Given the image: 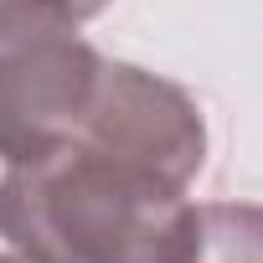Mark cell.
Instances as JSON below:
<instances>
[{"instance_id": "6da1fadb", "label": "cell", "mask_w": 263, "mask_h": 263, "mask_svg": "<svg viewBox=\"0 0 263 263\" xmlns=\"http://www.w3.org/2000/svg\"><path fill=\"white\" fill-rule=\"evenodd\" d=\"M206 165L201 103L135 62H108L78 135L6 165L0 237L26 263H171Z\"/></svg>"}, {"instance_id": "7a4b0ae2", "label": "cell", "mask_w": 263, "mask_h": 263, "mask_svg": "<svg viewBox=\"0 0 263 263\" xmlns=\"http://www.w3.org/2000/svg\"><path fill=\"white\" fill-rule=\"evenodd\" d=\"M98 72L103 52L78 36V21L36 0H0V160L26 165L72 140Z\"/></svg>"}, {"instance_id": "3957f363", "label": "cell", "mask_w": 263, "mask_h": 263, "mask_svg": "<svg viewBox=\"0 0 263 263\" xmlns=\"http://www.w3.org/2000/svg\"><path fill=\"white\" fill-rule=\"evenodd\" d=\"M171 263H263V206L196 201L186 242Z\"/></svg>"}, {"instance_id": "277c9868", "label": "cell", "mask_w": 263, "mask_h": 263, "mask_svg": "<svg viewBox=\"0 0 263 263\" xmlns=\"http://www.w3.org/2000/svg\"><path fill=\"white\" fill-rule=\"evenodd\" d=\"M36 6H47V11H57V16H67V21H93L98 11H108L114 0H36Z\"/></svg>"}, {"instance_id": "5b68a950", "label": "cell", "mask_w": 263, "mask_h": 263, "mask_svg": "<svg viewBox=\"0 0 263 263\" xmlns=\"http://www.w3.org/2000/svg\"><path fill=\"white\" fill-rule=\"evenodd\" d=\"M0 263H26V258H21L16 248H0Z\"/></svg>"}]
</instances>
